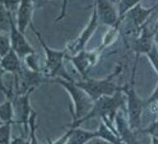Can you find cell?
Listing matches in <instances>:
<instances>
[{
    "label": "cell",
    "instance_id": "16",
    "mask_svg": "<svg viewBox=\"0 0 158 144\" xmlns=\"http://www.w3.org/2000/svg\"><path fill=\"white\" fill-rule=\"evenodd\" d=\"M13 106H12V100L8 99L2 102L0 106V119L2 123L13 122Z\"/></svg>",
    "mask_w": 158,
    "mask_h": 144
},
{
    "label": "cell",
    "instance_id": "10",
    "mask_svg": "<svg viewBox=\"0 0 158 144\" xmlns=\"http://www.w3.org/2000/svg\"><path fill=\"white\" fill-rule=\"evenodd\" d=\"M94 3L100 22L104 25L115 28L118 21V13L112 5L110 0H94Z\"/></svg>",
    "mask_w": 158,
    "mask_h": 144
},
{
    "label": "cell",
    "instance_id": "6",
    "mask_svg": "<svg viewBox=\"0 0 158 144\" xmlns=\"http://www.w3.org/2000/svg\"><path fill=\"white\" fill-rule=\"evenodd\" d=\"M8 11V10H7ZM8 18H9V28H10V39L12 43V49L17 53L21 59L29 56L31 55H35V51L31 45L27 41L25 37V33L20 31L17 25H15L13 23L11 12L8 11Z\"/></svg>",
    "mask_w": 158,
    "mask_h": 144
},
{
    "label": "cell",
    "instance_id": "9",
    "mask_svg": "<svg viewBox=\"0 0 158 144\" xmlns=\"http://www.w3.org/2000/svg\"><path fill=\"white\" fill-rule=\"evenodd\" d=\"M96 131H88L79 127L69 128V130L54 143H69V144H84L92 139L96 138Z\"/></svg>",
    "mask_w": 158,
    "mask_h": 144
},
{
    "label": "cell",
    "instance_id": "19",
    "mask_svg": "<svg viewBox=\"0 0 158 144\" xmlns=\"http://www.w3.org/2000/svg\"><path fill=\"white\" fill-rule=\"evenodd\" d=\"M12 50V43L10 35H7L3 31H1L0 34V55L1 57H3L5 55H7L10 50Z\"/></svg>",
    "mask_w": 158,
    "mask_h": 144
},
{
    "label": "cell",
    "instance_id": "17",
    "mask_svg": "<svg viewBox=\"0 0 158 144\" xmlns=\"http://www.w3.org/2000/svg\"><path fill=\"white\" fill-rule=\"evenodd\" d=\"M141 1H142V0H119V2H118V22L123 18V16L128 13V11L130 10V9H132L133 8H134L136 5H138V3H140ZM118 23H117V25H118ZM115 29L118 30L117 26H116Z\"/></svg>",
    "mask_w": 158,
    "mask_h": 144
},
{
    "label": "cell",
    "instance_id": "20",
    "mask_svg": "<svg viewBox=\"0 0 158 144\" xmlns=\"http://www.w3.org/2000/svg\"><path fill=\"white\" fill-rule=\"evenodd\" d=\"M138 134H148L153 138V139L158 140V119L152 124H150L148 128L144 129H139Z\"/></svg>",
    "mask_w": 158,
    "mask_h": 144
},
{
    "label": "cell",
    "instance_id": "18",
    "mask_svg": "<svg viewBox=\"0 0 158 144\" xmlns=\"http://www.w3.org/2000/svg\"><path fill=\"white\" fill-rule=\"evenodd\" d=\"M15 123L13 122H7L2 123L0 127V143L7 144L11 143V131H12V125Z\"/></svg>",
    "mask_w": 158,
    "mask_h": 144
},
{
    "label": "cell",
    "instance_id": "23",
    "mask_svg": "<svg viewBox=\"0 0 158 144\" xmlns=\"http://www.w3.org/2000/svg\"><path fill=\"white\" fill-rule=\"evenodd\" d=\"M67 3H68V0H64V3H63V7H62V11L60 15L57 18L56 22H59V21L62 20L64 17L65 16V13H66V8H67Z\"/></svg>",
    "mask_w": 158,
    "mask_h": 144
},
{
    "label": "cell",
    "instance_id": "3",
    "mask_svg": "<svg viewBox=\"0 0 158 144\" xmlns=\"http://www.w3.org/2000/svg\"><path fill=\"white\" fill-rule=\"evenodd\" d=\"M138 57L136 56L135 63L133 65V73L131 77L130 82L121 86V90L126 96L127 101V113H128V121L133 130H139L141 125V116L143 110L147 107L146 100L142 99L138 95L134 87V77H135L136 68L138 64Z\"/></svg>",
    "mask_w": 158,
    "mask_h": 144
},
{
    "label": "cell",
    "instance_id": "13",
    "mask_svg": "<svg viewBox=\"0 0 158 144\" xmlns=\"http://www.w3.org/2000/svg\"><path fill=\"white\" fill-rule=\"evenodd\" d=\"M33 2L32 0H20L17 9V27L21 31L25 33L27 27L32 23Z\"/></svg>",
    "mask_w": 158,
    "mask_h": 144
},
{
    "label": "cell",
    "instance_id": "14",
    "mask_svg": "<svg viewBox=\"0 0 158 144\" xmlns=\"http://www.w3.org/2000/svg\"><path fill=\"white\" fill-rule=\"evenodd\" d=\"M21 58L18 56L14 50H11L7 55L1 57V69L2 73L10 72L15 76L22 73V65L21 63Z\"/></svg>",
    "mask_w": 158,
    "mask_h": 144
},
{
    "label": "cell",
    "instance_id": "4",
    "mask_svg": "<svg viewBox=\"0 0 158 144\" xmlns=\"http://www.w3.org/2000/svg\"><path fill=\"white\" fill-rule=\"evenodd\" d=\"M123 66L120 65L112 74L104 79H86L79 82H74L75 84L82 89L93 101L99 99L105 96H112L121 90V86H117L114 82V78L118 75L122 71Z\"/></svg>",
    "mask_w": 158,
    "mask_h": 144
},
{
    "label": "cell",
    "instance_id": "25",
    "mask_svg": "<svg viewBox=\"0 0 158 144\" xmlns=\"http://www.w3.org/2000/svg\"><path fill=\"white\" fill-rule=\"evenodd\" d=\"M155 39H156V42L158 43V34H157V33H156V35H155Z\"/></svg>",
    "mask_w": 158,
    "mask_h": 144
},
{
    "label": "cell",
    "instance_id": "26",
    "mask_svg": "<svg viewBox=\"0 0 158 144\" xmlns=\"http://www.w3.org/2000/svg\"><path fill=\"white\" fill-rule=\"evenodd\" d=\"M117 2H118H118H119V0H117Z\"/></svg>",
    "mask_w": 158,
    "mask_h": 144
},
{
    "label": "cell",
    "instance_id": "21",
    "mask_svg": "<svg viewBox=\"0 0 158 144\" xmlns=\"http://www.w3.org/2000/svg\"><path fill=\"white\" fill-rule=\"evenodd\" d=\"M147 55H148V59L158 73V50L155 44H153L152 47L150 51L147 54Z\"/></svg>",
    "mask_w": 158,
    "mask_h": 144
},
{
    "label": "cell",
    "instance_id": "7",
    "mask_svg": "<svg viewBox=\"0 0 158 144\" xmlns=\"http://www.w3.org/2000/svg\"><path fill=\"white\" fill-rule=\"evenodd\" d=\"M99 17L96 7L95 3H93V8H92V14H91V19L89 21L88 24L86 26V27L83 30V31L81 33V35H79V37L75 41L72 42L68 45L67 50H69L73 55H76L77 53L81 51L82 50H85L86 43L88 42L89 40L91 39L94 32L96 31L97 26H98Z\"/></svg>",
    "mask_w": 158,
    "mask_h": 144
},
{
    "label": "cell",
    "instance_id": "12",
    "mask_svg": "<svg viewBox=\"0 0 158 144\" xmlns=\"http://www.w3.org/2000/svg\"><path fill=\"white\" fill-rule=\"evenodd\" d=\"M115 121V129L118 136L120 137L122 142L125 143H138V141L136 138V133L129 125V123L125 119L124 114L122 111L118 110L114 119Z\"/></svg>",
    "mask_w": 158,
    "mask_h": 144
},
{
    "label": "cell",
    "instance_id": "24",
    "mask_svg": "<svg viewBox=\"0 0 158 144\" xmlns=\"http://www.w3.org/2000/svg\"><path fill=\"white\" fill-rule=\"evenodd\" d=\"M153 31L156 34L158 32V21L156 22V23L155 24V27H154V29H153Z\"/></svg>",
    "mask_w": 158,
    "mask_h": 144
},
{
    "label": "cell",
    "instance_id": "5",
    "mask_svg": "<svg viewBox=\"0 0 158 144\" xmlns=\"http://www.w3.org/2000/svg\"><path fill=\"white\" fill-rule=\"evenodd\" d=\"M49 82L60 84L66 90L74 104V114H73V121L78 120L84 117L93 107L94 101L83 90L77 87L73 81H69L61 77L49 79Z\"/></svg>",
    "mask_w": 158,
    "mask_h": 144
},
{
    "label": "cell",
    "instance_id": "2",
    "mask_svg": "<svg viewBox=\"0 0 158 144\" xmlns=\"http://www.w3.org/2000/svg\"><path fill=\"white\" fill-rule=\"evenodd\" d=\"M30 27L38 38L40 44L43 48L46 56L45 64L41 70L42 75L46 77L48 80L55 77H61L69 81H73L67 72L64 66V60L66 57L67 50H55L49 48L46 45V43L44 42L40 32L35 27L33 23H31Z\"/></svg>",
    "mask_w": 158,
    "mask_h": 144
},
{
    "label": "cell",
    "instance_id": "8",
    "mask_svg": "<svg viewBox=\"0 0 158 144\" xmlns=\"http://www.w3.org/2000/svg\"><path fill=\"white\" fill-rule=\"evenodd\" d=\"M65 59L69 60L77 70V72L82 76L84 79H86L87 78V72L89 69L96 62L97 53L88 52L85 50H82L73 56L66 55Z\"/></svg>",
    "mask_w": 158,
    "mask_h": 144
},
{
    "label": "cell",
    "instance_id": "15",
    "mask_svg": "<svg viewBox=\"0 0 158 144\" xmlns=\"http://www.w3.org/2000/svg\"><path fill=\"white\" fill-rule=\"evenodd\" d=\"M96 132L97 138L103 139L110 143H123L118 134L114 131L113 129H110L102 119H101L100 125H99L97 130H96Z\"/></svg>",
    "mask_w": 158,
    "mask_h": 144
},
{
    "label": "cell",
    "instance_id": "11",
    "mask_svg": "<svg viewBox=\"0 0 158 144\" xmlns=\"http://www.w3.org/2000/svg\"><path fill=\"white\" fill-rule=\"evenodd\" d=\"M146 26L142 29L140 34L131 41V49L135 53L136 56H139L142 54L147 55L153 45L152 40L156 33L153 30H149Z\"/></svg>",
    "mask_w": 158,
    "mask_h": 144
},
{
    "label": "cell",
    "instance_id": "1",
    "mask_svg": "<svg viewBox=\"0 0 158 144\" xmlns=\"http://www.w3.org/2000/svg\"><path fill=\"white\" fill-rule=\"evenodd\" d=\"M124 105V96L122 90L118 92L112 96H105L100 97L99 99L94 101L93 107L81 119L78 120L73 121L71 124H68L69 128H75L79 127L82 123L88 121L91 119H102L110 129L117 133V130L113 126V122L114 121L115 116L118 112V109ZM118 134V133H117Z\"/></svg>",
    "mask_w": 158,
    "mask_h": 144
},
{
    "label": "cell",
    "instance_id": "22",
    "mask_svg": "<svg viewBox=\"0 0 158 144\" xmlns=\"http://www.w3.org/2000/svg\"><path fill=\"white\" fill-rule=\"evenodd\" d=\"M158 101V84L156 87V89L154 90V92L150 97H148V99L146 100V103H147V106H148L149 105L152 104L154 102Z\"/></svg>",
    "mask_w": 158,
    "mask_h": 144
}]
</instances>
